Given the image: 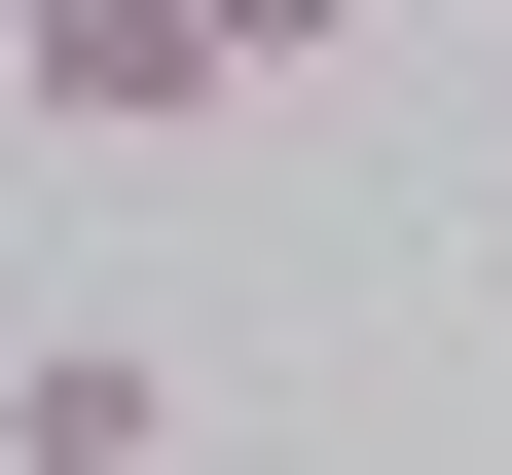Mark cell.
<instances>
[{
    "label": "cell",
    "mask_w": 512,
    "mask_h": 475,
    "mask_svg": "<svg viewBox=\"0 0 512 475\" xmlns=\"http://www.w3.org/2000/svg\"><path fill=\"white\" fill-rule=\"evenodd\" d=\"M0 475H183V329H0Z\"/></svg>",
    "instance_id": "cell-2"
},
{
    "label": "cell",
    "mask_w": 512,
    "mask_h": 475,
    "mask_svg": "<svg viewBox=\"0 0 512 475\" xmlns=\"http://www.w3.org/2000/svg\"><path fill=\"white\" fill-rule=\"evenodd\" d=\"M330 37H366V0H220V110H256V74H330Z\"/></svg>",
    "instance_id": "cell-3"
},
{
    "label": "cell",
    "mask_w": 512,
    "mask_h": 475,
    "mask_svg": "<svg viewBox=\"0 0 512 475\" xmlns=\"http://www.w3.org/2000/svg\"><path fill=\"white\" fill-rule=\"evenodd\" d=\"M0 110L37 147H220V0H0Z\"/></svg>",
    "instance_id": "cell-1"
}]
</instances>
